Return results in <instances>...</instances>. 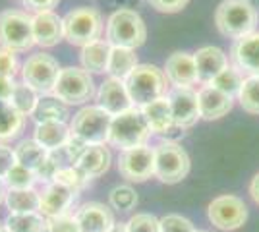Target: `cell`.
Instances as JSON below:
<instances>
[{
    "label": "cell",
    "instance_id": "6da1fadb",
    "mask_svg": "<svg viewBox=\"0 0 259 232\" xmlns=\"http://www.w3.org/2000/svg\"><path fill=\"white\" fill-rule=\"evenodd\" d=\"M259 14L251 0H223L215 12L217 29L228 39H242L253 33Z\"/></svg>",
    "mask_w": 259,
    "mask_h": 232
},
{
    "label": "cell",
    "instance_id": "7a4b0ae2",
    "mask_svg": "<svg viewBox=\"0 0 259 232\" xmlns=\"http://www.w3.org/2000/svg\"><path fill=\"white\" fill-rule=\"evenodd\" d=\"M124 83L132 105L138 109H143L153 101L166 97L168 93V79L161 68H157L155 64H138L124 79Z\"/></svg>",
    "mask_w": 259,
    "mask_h": 232
},
{
    "label": "cell",
    "instance_id": "3957f363",
    "mask_svg": "<svg viewBox=\"0 0 259 232\" xmlns=\"http://www.w3.org/2000/svg\"><path fill=\"white\" fill-rule=\"evenodd\" d=\"M151 130L145 122L141 109L132 107L130 111L122 112L118 116H112L110 132H108V144L118 147L122 151H128L134 147L147 145Z\"/></svg>",
    "mask_w": 259,
    "mask_h": 232
},
{
    "label": "cell",
    "instance_id": "277c9868",
    "mask_svg": "<svg viewBox=\"0 0 259 232\" xmlns=\"http://www.w3.org/2000/svg\"><path fill=\"white\" fill-rule=\"evenodd\" d=\"M147 39V27L138 12L130 8L116 10L107 23V41L110 47H124V49H138Z\"/></svg>",
    "mask_w": 259,
    "mask_h": 232
},
{
    "label": "cell",
    "instance_id": "5b68a950",
    "mask_svg": "<svg viewBox=\"0 0 259 232\" xmlns=\"http://www.w3.org/2000/svg\"><path fill=\"white\" fill-rule=\"evenodd\" d=\"M64 39L76 47H87L101 39L103 33V16L97 8L79 6L74 8L62 18Z\"/></svg>",
    "mask_w": 259,
    "mask_h": 232
},
{
    "label": "cell",
    "instance_id": "8992f818",
    "mask_svg": "<svg viewBox=\"0 0 259 232\" xmlns=\"http://www.w3.org/2000/svg\"><path fill=\"white\" fill-rule=\"evenodd\" d=\"M0 44L12 53H25L35 44L33 18L22 10L0 12Z\"/></svg>",
    "mask_w": 259,
    "mask_h": 232
},
{
    "label": "cell",
    "instance_id": "52a82bcc",
    "mask_svg": "<svg viewBox=\"0 0 259 232\" xmlns=\"http://www.w3.org/2000/svg\"><path fill=\"white\" fill-rule=\"evenodd\" d=\"M53 95L66 105H83L93 99V95H95L93 77L83 68H62L53 89Z\"/></svg>",
    "mask_w": 259,
    "mask_h": 232
},
{
    "label": "cell",
    "instance_id": "ba28073f",
    "mask_svg": "<svg viewBox=\"0 0 259 232\" xmlns=\"http://www.w3.org/2000/svg\"><path fill=\"white\" fill-rule=\"evenodd\" d=\"M190 172V157L182 145L162 142L155 147V176L164 184H178Z\"/></svg>",
    "mask_w": 259,
    "mask_h": 232
},
{
    "label": "cell",
    "instance_id": "9c48e42d",
    "mask_svg": "<svg viewBox=\"0 0 259 232\" xmlns=\"http://www.w3.org/2000/svg\"><path fill=\"white\" fill-rule=\"evenodd\" d=\"M60 70L62 68L58 66V60L54 56L37 53L23 62L22 79L23 83H27L35 93L51 95L54 85H56V79L60 76Z\"/></svg>",
    "mask_w": 259,
    "mask_h": 232
},
{
    "label": "cell",
    "instance_id": "30bf717a",
    "mask_svg": "<svg viewBox=\"0 0 259 232\" xmlns=\"http://www.w3.org/2000/svg\"><path fill=\"white\" fill-rule=\"evenodd\" d=\"M110 122L112 116L101 107H83L77 114H74L70 130L87 145H105V142H108Z\"/></svg>",
    "mask_w": 259,
    "mask_h": 232
},
{
    "label": "cell",
    "instance_id": "8fae6325",
    "mask_svg": "<svg viewBox=\"0 0 259 232\" xmlns=\"http://www.w3.org/2000/svg\"><path fill=\"white\" fill-rule=\"evenodd\" d=\"M207 215L217 228L228 232L244 226V222L248 221V207L242 198L227 194V196H219L209 203Z\"/></svg>",
    "mask_w": 259,
    "mask_h": 232
},
{
    "label": "cell",
    "instance_id": "7c38bea8",
    "mask_svg": "<svg viewBox=\"0 0 259 232\" xmlns=\"http://www.w3.org/2000/svg\"><path fill=\"white\" fill-rule=\"evenodd\" d=\"M118 172L130 182H145L155 176V149L141 145L122 151L118 159Z\"/></svg>",
    "mask_w": 259,
    "mask_h": 232
},
{
    "label": "cell",
    "instance_id": "4fadbf2b",
    "mask_svg": "<svg viewBox=\"0 0 259 232\" xmlns=\"http://www.w3.org/2000/svg\"><path fill=\"white\" fill-rule=\"evenodd\" d=\"M166 99L172 111V120L176 128L186 130L192 128L195 122L199 120V103H197V93L192 87H172L168 89Z\"/></svg>",
    "mask_w": 259,
    "mask_h": 232
},
{
    "label": "cell",
    "instance_id": "5bb4252c",
    "mask_svg": "<svg viewBox=\"0 0 259 232\" xmlns=\"http://www.w3.org/2000/svg\"><path fill=\"white\" fill-rule=\"evenodd\" d=\"M97 107H101L110 116H118L122 112L130 111L134 105L128 95L126 83L116 77L105 79L97 91Z\"/></svg>",
    "mask_w": 259,
    "mask_h": 232
},
{
    "label": "cell",
    "instance_id": "9a60e30c",
    "mask_svg": "<svg viewBox=\"0 0 259 232\" xmlns=\"http://www.w3.org/2000/svg\"><path fill=\"white\" fill-rule=\"evenodd\" d=\"M77 192L70 190L68 186H62L58 182H51L47 188L41 192V203H39V213L47 219H54L66 215L72 207Z\"/></svg>",
    "mask_w": 259,
    "mask_h": 232
},
{
    "label": "cell",
    "instance_id": "2e32d148",
    "mask_svg": "<svg viewBox=\"0 0 259 232\" xmlns=\"http://www.w3.org/2000/svg\"><path fill=\"white\" fill-rule=\"evenodd\" d=\"M230 58L234 68L246 76H259V33L246 35L232 44Z\"/></svg>",
    "mask_w": 259,
    "mask_h": 232
},
{
    "label": "cell",
    "instance_id": "e0dca14e",
    "mask_svg": "<svg viewBox=\"0 0 259 232\" xmlns=\"http://www.w3.org/2000/svg\"><path fill=\"white\" fill-rule=\"evenodd\" d=\"M76 222L79 232H108L114 226V215L107 205L99 201L83 203L76 211Z\"/></svg>",
    "mask_w": 259,
    "mask_h": 232
},
{
    "label": "cell",
    "instance_id": "ac0fdd59",
    "mask_svg": "<svg viewBox=\"0 0 259 232\" xmlns=\"http://www.w3.org/2000/svg\"><path fill=\"white\" fill-rule=\"evenodd\" d=\"M164 76L174 87H192L197 81V66L194 55L188 53H172L164 62Z\"/></svg>",
    "mask_w": 259,
    "mask_h": 232
},
{
    "label": "cell",
    "instance_id": "d6986e66",
    "mask_svg": "<svg viewBox=\"0 0 259 232\" xmlns=\"http://www.w3.org/2000/svg\"><path fill=\"white\" fill-rule=\"evenodd\" d=\"M33 18V37L39 47H54L60 39H64V25L62 18L54 12H39Z\"/></svg>",
    "mask_w": 259,
    "mask_h": 232
},
{
    "label": "cell",
    "instance_id": "ffe728a7",
    "mask_svg": "<svg viewBox=\"0 0 259 232\" xmlns=\"http://www.w3.org/2000/svg\"><path fill=\"white\" fill-rule=\"evenodd\" d=\"M197 103H199V116L203 120H219L232 111L234 99L213 85H205L197 91Z\"/></svg>",
    "mask_w": 259,
    "mask_h": 232
},
{
    "label": "cell",
    "instance_id": "44dd1931",
    "mask_svg": "<svg viewBox=\"0 0 259 232\" xmlns=\"http://www.w3.org/2000/svg\"><path fill=\"white\" fill-rule=\"evenodd\" d=\"M197 66V81L209 85L223 70L228 68V56L219 47H203L194 55Z\"/></svg>",
    "mask_w": 259,
    "mask_h": 232
},
{
    "label": "cell",
    "instance_id": "7402d4cb",
    "mask_svg": "<svg viewBox=\"0 0 259 232\" xmlns=\"http://www.w3.org/2000/svg\"><path fill=\"white\" fill-rule=\"evenodd\" d=\"M141 112H143V116H145V122H147L151 133L166 135V133L180 130V128H176V124H174V120H172V111H170V105H168V99H166V97L145 105V107L141 109Z\"/></svg>",
    "mask_w": 259,
    "mask_h": 232
},
{
    "label": "cell",
    "instance_id": "603a6c76",
    "mask_svg": "<svg viewBox=\"0 0 259 232\" xmlns=\"http://www.w3.org/2000/svg\"><path fill=\"white\" fill-rule=\"evenodd\" d=\"M110 159H112V155L108 151V147H105V145H89L85 149V153L81 155V159L77 161L76 166L91 180V178L103 176L107 172L110 168Z\"/></svg>",
    "mask_w": 259,
    "mask_h": 232
},
{
    "label": "cell",
    "instance_id": "cb8c5ba5",
    "mask_svg": "<svg viewBox=\"0 0 259 232\" xmlns=\"http://www.w3.org/2000/svg\"><path fill=\"white\" fill-rule=\"evenodd\" d=\"M31 118L35 124H47V122H68L70 118V111L68 105L62 103L54 95H41L35 109L31 112Z\"/></svg>",
    "mask_w": 259,
    "mask_h": 232
},
{
    "label": "cell",
    "instance_id": "d4e9b609",
    "mask_svg": "<svg viewBox=\"0 0 259 232\" xmlns=\"http://www.w3.org/2000/svg\"><path fill=\"white\" fill-rule=\"evenodd\" d=\"M110 43L99 39L95 43L87 44L81 49V66L83 70H87L89 74H103L107 72L108 68V58H110Z\"/></svg>",
    "mask_w": 259,
    "mask_h": 232
},
{
    "label": "cell",
    "instance_id": "484cf974",
    "mask_svg": "<svg viewBox=\"0 0 259 232\" xmlns=\"http://www.w3.org/2000/svg\"><path fill=\"white\" fill-rule=\"evenodd\" d=\"M70 135H72V130L64 122H47V124H37L35 128V142L43 145L47 151L64 147Z\"/></svg>",
    "mask_w": 259,
    "mask_h": 232
},
{
    "label": "cell",
    "instance_id": "4316f807",
    "mask_svg": "<svg viewBox=\"0 0 259 232\" xmlns=\"http://www.w3.org/2000/svg\"><path fill=\"white\" fill-rule=\"evenodd\" d=\"M14 155H16V163L18 165L29 168L33 172H37L43 163L49 157V151L43 145H39L35 140H22L20 144L14 147Z\"/></svg>",
    "mask_w": 259,
    "mask_h": 232
},
{
    "label": "cell",
    "instance_id": "83f0119b",
    "mask_svg": "<svg viewBox=\"0 0 259 232\" xmlns=\"http://www.w3.org/2000/svg\"><path fill=\"white\" fill-rule=\"evenodd\" d=\"M138 55L134 49H124V47H112L110 49V58H108L107 72L110 77L116 79H126L132 74V70L138 66Z\"/></svg>",
    "mask_w": 259,
    "mask_h": 232
},
{
    "label": "cell",
    "instance_id": "f1b7e54d",
    "mask_svg": "<svg viewBox=\"0 0 259 232\" xmlns=\"http://www.w3.org/2000/svg\"><path fill=\"white\" fill-rule=\"evenodd\" d=\"M25 116L18 112L8 101H0V142H12L22 133Z\"/></svg>",
    "mask_w": 259,
    "mask_h": 232
},
{
    "label": "cell",
    "instance_id": "f546056e",
    "mask_svg": "<svg viewBox=\"0 0 259 232\" xmlns=\"http://www.w3.org/2000/svg\"><path fill=\"white\" fill-rule=\"evenodd\" d=\"M4 228L10 232H45L47 230V217L39 211L33 213H10L4 222Z\"/></svg>",
    "mask_w": 259,
    "mask_h": 232
},
{
    "label": "cell",
    "instance_id": "4dcf8cb0",
    "mask_svg": "<svg viewBox=\"0 0 259 232\" xmlns=\"http://www.w3.org/2000/svg\"><path fill=\"white\" fill-rule=\"evenodd\" d=\"M4 201H6L10 213H33V211H39L41 194L35 192L33 188L8 190Z\"/></svg>",
    "mask_w": 259,
    "mask_h": 232
},
{
    "label": "cell",
    "instance_id": "1f68e13d",
    "mask_svg": "<svg viewBox=\"0 0 259 232\" xmlns=\"http://www.w3.org/2000/svg\"><path fill=\"white\" fill-rule=\"evenodd\" d=\"M242 109L249 114H259V76H246L238 93Z\"/></svg>",
    "mask_w": 259,
    "mask_h": 232
},
{
    "label": "cell",
    "instance_id": "d6a6232c",
    "mask_svg": "<svg viewBox=\"0 0 259 232\" xmlns=\"http://www.w3.org/2000/svg\"><path fill=\"white\" fill-rule=\"evenodd\" d=\"M242 81H244V74L234 66H228L227 70H223L219 76L209 83V85H213L217 87L219 91H223V93H227L228 97H236L238 93H240V87H242Z\"/></svg>",
    "mask_w": 259,
    "mask_h": 232
},
{
    "label": "cell",
    "instance_id": "836d02e7",
    "mask_svg": "<svg viewBox=\"0 0 259 232\" xmlns=\"http://www.w3.org/2000/svg\"><path fill=\"white\" fill-rule=\"evenodd\" d=\"M37 93L33 91L27 83H18L16 89H14V95H12V99L8 101L12 107L16 109L18 112H22L23 116H27V114H31L33 109H35V105H37Z\"/></svg>",
    "mask_w": 259,
    "mask_h": 232
},
{
    "label": "cell",
    "instance_id": "e575fe53",
    "mask_svg": "<svg viewBox=\"0 0 259 232\" xmlns=\"http://www.w3.org/2000/svg\"><path fill=\"white\" fill-rule=\"evenodd\" d=\"M35 180H37V176H35L33 170H29V168H25L22 165H16L4 176L2 182L8 186V190H27V188H33Z\"/></svg>",
    "mask_w": 259,
    "mask_h": 232
},
{
    "label": "cell",
    "instance_id": "d590c367",
    "mask_svg": "<svg viewBox=\"0 0 259 232\" xmlns=\"http://www.w3.org/2000/svg\"><path fill=\"white\" fill-rule=\"evenodd\" d=\"M108 201L116 211H132L138 203V194L132 186H116L110 190Z\"/></svg>",
    "mask_w": 259,
    "mask_h": 232
},
{
    "label": "cell",
    "instance_id": "8d00e7d4",
    "mask_svg": "<svg viewBox=\"0 0 259 232\" xmlns=\"http://www.w3.org/2000/svg\"><path fill=\"white\" fill-rule=\"evenodd\" d=\"M53 182H58V184H62V186H68L70 190H74V192H79V190L89 182V178H87L77 166H66V168L56 170Z\"/></svg>",
    "mask_w": 259,
    "mask_h": 232
},
{
    "label": "cell",
    "instance_id": "74e56055",
    "mask_svg": "<svg viewBox=\"0 0 259 232\" xmlns=\"http://www.w3.org/2000/svg\"><path fill=\"white\" fill-rule=\"evenodd\" d=\"M126 228L128 232H161V224L151 213H136L126 222Z\"/></svg>",
    "mask_w": 259,
    "mask_h": 232
},
{
    "label": "cell",
    "instance_id": "f35d334b",
    "mask_svg": "<svg viewBox=\"0 0 259 232\" xmlns=\"http://www.w3.org/2000/svg\"><path fill=\"white\" fill-rule=\"evenodd\" d=\"M159 224L161 232H195L192 221L182 215H164L162 219H159Z\"/></svg>",
    "mask_w": 259,
    "mask_h": 232
},
{
    "label": "cell",
    "instance_id": "ab89813d",
    "mask_svg": "<svg viewBox=\"0 0 259 232\" xmlns=\"http://www.w3.org/2000/svg\"><path fill=\"white\" fill-rule=\"evenodd\" d=\"M20 72L18 55L0 47V77H16Z\"/></svg>",
    "mask_w": 259,
    "mask_h": 232
},
{
    "label": "cell",
    "instance_id": "60d3db41",
    "mask_svg": "<svg viewBox=\"0 0 259 232\" xmlns=\"http://www.w3.org/2000/svg\"><path fill=\"white\" fill-rule=\"evenodd\" d=\"M45 232H79V226L76 222V217L66 213L54 219H47V230Z\"/></svg>",
    "mask_w": 259,
    "mask_h": 232
},
{
    "label": "cell",
    "instance_id": "b9f144b4",
    "mask_svg": "<svg viewBox=\"0 0 259 232\" xmlns=\"http://www.w3.org/2000/svg\"><path fill=\"white\" fill-rule=\"evenodd\" d=\"M151 4V8L162 14H176V12L184 10L188 6L190 0H147Z\"/></svg>",
    "mask_w": 259,
    "mask_h": 232
},
{
    "label": "cell",
    "instance_id": "7bdbcfd3",
    "mask_svg": "<svg viewBox=\"0 0 259 232\" xmlns=\"http://www.w3.org/2000/svg\"><path fill=\"white\" fill-rule=\"evenodd\" d=\"M16 165H18V163H16L14 149H10L8 145L0 144V180H4V176H6Z\"/></svg>",
    "mask_w": 259,
    "mask_h": 232
},
{
    "label": "cell",
    "instance_id": "ee69618b",
    "mask_svg": "<svg viewBox=\"0 0 259 232\" xmlns=\"http://www.w3.org/2000/svg\"><path fill=\"white\" fill-rule=\"evenodd\" d=\"M22 2L25 8L39 14V12H53V8L58 6L60 0H22Z\"/></svg>",
    "mask_w": 259,
    "mask_h": 232
},
{
    "label": "cell",
    "instance_id": "f6af8a7d",
    "mask_svg": "<svg viewBox=\"0 0 259 232\" xmlns=\"http://www.w3.org/2000/svg\"><path fill=\"white\" fill-rule=\"evenodd\" d=\"M18 81L14 77H0V101H10Z\"/></svg>",
    "mask_w": 259,
    "mask_h": 232
},
{
    "label": "cell",
    "instance_id": "bcb514c9",
    "mask_svg": "<svg viewBox=\"0 0 259 232\" xmlns=\"http://www.w3.org/2000/svg\"><path fill=\"white\" fill-rule=\"evenodd\" d=\"M249 196H251V199L259 205V172L251 178V182H249Z\"/></svg>",
    "mask_w": 259,
    "mask_h": 232
},
{
    "label": "cell",
    "instance_id": "7dc6e473",
    "mask_svg": "<svg viewBox=\"0 0 259 232\" xmlns=\"http://www.w3.org/2000/svg\"><path fill=\"white\" fill-rule=\"evenodd\" d=\"M108 232H128V228H126L124 222H114V226H112Z\"/></svg>",
    "mask_w": 259,
    "mask_h": 232
},
{
    "label": "cell",
    "instance_id": "c3c4849f",
    "mask_svg": "<svg viewBox=\"0 0 259 232\" xmlns=\"http://www.w3.org/2000/svg\"><path fill=\"white\" fill-rule=\"evenodd\" d=\"M4 198H6V194H4V190H2V184H0V203L4 201Z\"/></svg>",
    "mask_w": 259,
    "mask_h": 232
},
{
    "label": "cell",
    "instance_id": "681fc988",
    "mask_svg": "<svg viewBox=\"0 0 259 232\" xmlns=\"http://www.w3.org/2000/svg\"><path fill=\"white\" fill-rule=\"evenodd\" d=\"M0 232H10V230H8V228H4V226H2V228H0Z\"/></svg>",
    "mask_w": 259,
    "mask_h": 232
},
{
    "label": "cell",
    "instance_id": "f907efd6",
    "mask_svg": "<svg viewBox=\"0 0 259 232\" xmlns=\"http://www.w3.org/2000/svg\"><path fill=\"white\" fill-rule=\"evenodd\" d=\"M195 232H207V230H195Z\"/></svg>",
    "mask_w": 259,
    "mask_h": 232
},
{
    "label": "cell",
    "instance_id": "816d5d0a",
    "mask_svg": "<svg viewBox=\"0 0 259 232\" xmlns=\"http://www.w3.org/2000/svg\"><path fill=\"white\" fill-rule=\"evenodd\" d=\"M0 228H2V224H0Z\"/></svg>",
    "mask_w": 259,
    "mask_h": 232
}]
</instances>
